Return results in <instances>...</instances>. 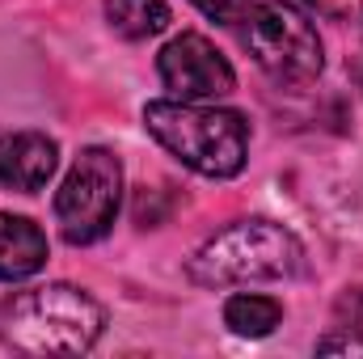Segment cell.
Returning a JSON list of instances; mask_svg holds the SVG:
<instances>
[{
  "mask_svg": "<svg viewBox=\"0 0 363 359\" xmlns=\"http://www.w3.org/2000/svg\"><path fill=\"white\" fill-rule=\"evenodd\" d=\"M106 330V309L77 283H43L0 300V343L17 355H85Z\"/></svg>",
  "mask_w": 363,
  "mask_h": 359,
  "instance_id": "6da1fadb",
  "label": "cell"
},
{
  "mask_svg": "<svg viewBox=\"0 0 363 359\" xmlns=\"http://www.w3.org/2000/svg\"><path fill=\"white\" fill-rule=\"evenodd\" d=\"M144 127L165 153H174L186 170L203 178H237L250 161V123L237 110L178 101V97L148 101Z\"/></svg>",
  "mask_w": 363,
  "mask_h": 359,
  "instance_id": "7a4b0ae2",
  "label": "cell"
},
{
  "mask_svg": "<svg viewBox=\"0 0 363 359\" xmlns=\"http://www.w3.org/2000/svg\"><path fill=\"white\" fill-rule=\"evenodd\" d=\"M304 263L300 241L274 220H237L207 237L186 263L199 287H237V283H274L291 279Z\"/></svg>",
  "mask_w": 363,
  "mask_h": 359,
  "instance_id": "3957f363",
  "label": "cell"
},
{
  "mask_svg": "<svg viewBox=\"0 0 363 359\" xmlns=\"http://www.w3.org/2000/svg\"><path fill=\"white\" fill-rule=\"evenodd\" d=\"M241 43L279 85H313L325 68V47L304 9L287 0H254L241 17Z\"/></svg>",
  "mask_w": 363,
  "mask_h": 359,
  "instance_id": "277c9868",
  "label": "cell"
},
{
  "mask_svg": "<svg viewBox=\"0 0 363 359\" xmlns=\"http://www.w3.org/2000/svg\"><path fill=\"white\" fill-rule=\"evenodd\" d=\"M123 203V165L110 148L89 144L55 190V224L68 245H93L114 228Z\"/></svg>",
  "mask_w": 363,
  "mask_h": 359,
  "instance_id": "5b68a950",
  "label": "cell"
},
{
  "mask_svg": "<svg viewBox=\"0 0 363 359\" xmlns=\"http://www.w3.org/2000/svg\"><path fill=\"white\" fill-rule=\"evenodd\" d=\"M157 72H161V85L178 101H216V97H228L237 89L233 64L203 34L169 38L157 55Z\"/></svg>",
  "mask_w": 363,
  "mask_h": 359,
  "instance_id": "8992f818",
  "label": "cell"
},
{
  "mask_svg": "<svg viewBox=\"0 0 363 359\" xmlns=\"http://www.w3.org/2000/svg\"><path fill=\"white\" fill-rule=\"evenodd\" d=\"M60 148L43 131H4L0 136V186L34 194L55 178Z\"/></svg>",
  "mask_w": 363,
  "mask_h": 359,
  "instance_id": "52a82bcc",
  "label": "cell"
},
{
  "mask_svg": "<svg viewBox=\"0 0 363 359\" xmlns=\"http://www.w3.org/2000/svg\"><path fill=\"white\" fill-rule=\"evenodd\" d=\"M47 267V233L30 216L0 211V279L17 283Z\"/></svg>",
  "mask_w": 363,
  "mask_h": 359,
  "instance_id": "ba28073f",
  "label": "cell"
},
{
  "mask_svg": "<svg viewBox=\"0 0 363 359\" xmlns=\"http://www.w3.org/2000/svg\"><path fill=\"white\" fill-rule=\"evenodd\" d=\"M283 321V304L274 296H258V292H237L224 300V326L241 338H267Z\"/></svg>",
  "mask_w": 363,
  "mask_h": 359,
  "instance_id": "9c48e42d",
  "label": "cell"
},
{
  "mask_svg": "<svg viewBox=\"0 0 363 359\" xmlns=\"http://www.w3.org/2000/svg\"><path fill=\"white\" fill-rule=\"evenodd\" d=\"M106 21L114 34L140 43L169 26V4L165 0H106Z\"/></svg>",
  "mask_w": 363,
  "mask_h": 359,
  "instance_id": "30bf717a",
  "label": "cell"
},
{
  "mask_svg": "<svg viewBox=\"0 0 363 359\" xmlns=\"http://www.w3.org/2000/svg\"><path fill=\"white\" fill-rule=\"evenodd\" d=\"M334 317L342 330H359L363 334V283L359 287H347L338 300H334Z\"/></svg>",
  "mask_w": 363,
  "mask_h": 359,
  "instance_id": "8fae6325",
  "label": "cell"
},
{
  "mask_svg": "<svg viewBox=\"0 0 363 359\" xmlns=\"http://www.w3.org/2000/svg\"><path fill=\"white\" fill-rule=\"evenodd\" d=\"M203 17H211V21H220V26H233V21H241L245 13H250V4L254 0H190Z\"/></svg>",
  "mask_w": 363,
  "mask_h": 359,
  "instance_id": "7c38bea8",
  "label": "cell"
},
{
  "mask_svg": "<svg viewBox=\"0 0 363 359\" xmlns=\"http://www.w3.org/2000/svg\"><path fill=\"white\" fill-rule=\"evenodd\" d=\"M317 351L321 355H363V338H359V330H351V334H325V338H317Z\"/></svg>",
  "mask_w": 363,
  "mask_h": 359,
  "instance_id": "4fadbf2b",
  "label": "cell"
},
{
  "mask_svg": "<svg viewBox=\"0 0 363 359\" xmlns=\"http://www.w3.org/2000/svg\"><path fill=\"white\" fill-rule=\"evenodd\" d=\"M313 13L321 17H334V21H351V17H363V0H304Z\"/></svg>",
  "mask_w": 363,
  "mask_h": 359,
  "instance_id": "5bb4252c",
  "label": "cell"
},
{
  "mask_svg": "<svg viewBox=\"0 0 363 359\" xmlns=\"http://www.w3.org/2000/svg\"><path fill=\"white\" fill-rule=\"evenodd\" d=\"M355 81H359V85H363V55H359V60H355Z\"/></svg>",
  "mask_w": 363,
  "mask_h": 359,
  "instance_id": "9a60e30c",
  "label": "cell"
}]
</instances>
